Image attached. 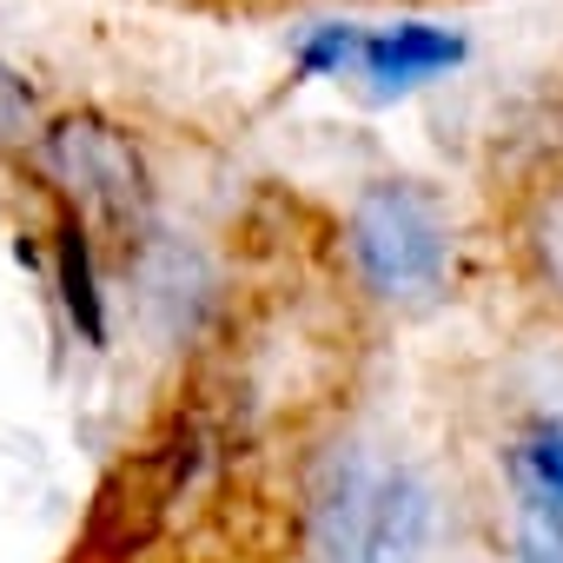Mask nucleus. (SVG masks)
Instances as JSON below:
<instances>
[{
  "label": "nucleus",
  "instance_id": "10",
  "mask_svg": "<svg viewBox=\"0 0 563 563\" xmlns=\"http://www.w3.org/2000/svg\"><path fill=\"white\" fill-rule=\"evenodd\" d=\"M27 126H34V87L14 67H0V146L27 140Z\"/></svg>",
  "mask_w": 563,
  "mask_h": 563
},
{
  "label": "nucleus",
  "instance_id": "4",
  "mask_svg": "<svg viewBox=\"0 0 563 563\" xmlns=\"http://www.w3.org/2000/svg\"><path fill=\"white\" fill-rule=\"evenodd\" d=\"M523 523H517V550L523 563H563V424L537 418L510 438L504 451Z\"/></svg>",
  "mask_w": 563,
  "mask_h": 563
},
{
  "label": "nucleus",
  "instance_id": "3",
  "mask_svg": "<svg viewBox=\"0 0 563 563\" xmlns=\"http://www.w3.org/2000/svg\"><path fill=\"white\" fill-rule=\"evenodd\" d=\"M41 153H47V166H54V179L87 206V212H100V219H113V225H140L146 219V159H140V146L113 126V120H100V113H74V120H60V126H47L41 133Z\"/></svg>",
  "mask_w": 563,
  "mask_h": 563
},
{
  "label": "nucleus",
  "instance_id": "8",
  "mask_svg": "<svg viewBox=\"0 0 563 563\" xmlns=\"http://www.w3.org/2000/svg\"><path fill=\"white\" fill-rule=\"evenodd\" d=\"M140 278H146V292H153L159 306H173V325H192V312L206 306V272H199V258L179 252V245L153 252Z\"/></svg>",
  "mask_w": 563,
  "mask_h": 563
},
{
  "label": "nucleus",
  "instance_id": "9",
  "mask_svg": "<svg viewBox=\"0 0 563 563\" xmlns=\"http://www.w3.org/2000/svg\"><path fill=\"white\" fill-rule=\"evenodd\" d=\"M358 41H365L358 27H319V34L299 47V74H306V80H325V74H339L345 60H358Z\"/></svg>",
  "mask_w": 563,
  "mask_h": 563
},
{
  "label": "nucleus",
  "instance_id": "1",
  "mask_svg": "<svg viewBox=\"0 0 563 563\" xmlns=\"http://www.w3.org/2000/svg\"><path fill=\"white\" fill-rule=\"evenodd\" d=\"M319 563H418L431 543V490L405 464L339 457L312 490Z\"/></svg>",
  "mask_w": 563,
  "mask_h": 563
},
{
  "label": "nucleus",
  "instance_id": "7",
  "mask_svg": "<svg viewBox=\"0 0 563 563\" xmlns=\"http://www.w3.org/2000/svg\"><path fill=\"white\" fill-rule=\"evenodd\" d=\"M523 252H530V272L537 286L563 306V179L550 192H537L530 219H523Z\"/></svg>",
  "mask_w": 563,
  "mask_h": 563
},
{
  "label": "nucleus",
  "instance_id": "6",
  "mask_svg": "<svg viewBox=\"0 0 563 563\" xmlns=\"http://www.w3.org/2000/svg\"><path fill=\"white\" fill-rule=\"evenodd\" d=\"M54 278H60V306H67L74 332L87 345H107V299H100V272H93L80 212H60V225H54Z\"/></svg>",
  "mask_w": 563,
  "mask_h": 563
},
{
  "label": "nucleus",
  "instance_id": "5",
  "mask_svg": "<svg viewBox=\"0 0 563 563\" xmlns=\"http://www.w3.org/2000/svg\"><path fill=\"white\" fill-rule=\"evenodd\" d=\"M457 60H464V41L444 34V27H424V21H405V27H385V34L358 41V74L378 93H411V87L451 74Z\"/></svg>",
  "mask_w": 563,
  "mask_h": 563
},
{
  "label": "nucleus",
  "instance_id": "2",
  "mask_svg": "<svg viewBox=\"0 0 563 563\" xmlns=\"http://www.w3.org/2000/svg\"><path fill=\"white\" fill-rule=\"evenodd\" d=\"M352 258H358V278L385 306H431L444 292L451 239H444L438 206L418 186L378 179L352 206Z\"/></svg>",
  "mask_w": 563,
  "mask_h": 563
}]
</instances>
